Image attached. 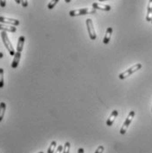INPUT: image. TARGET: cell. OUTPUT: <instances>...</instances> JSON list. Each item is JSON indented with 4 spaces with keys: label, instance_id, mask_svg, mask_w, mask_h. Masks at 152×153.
I'll return each mask as SVG.
<instances>
[{
    "label": "cell",
    "instance_id": "obj_1",
    "mask_svg": "<svg viewBox=\"0 0 152 153\" xmlns=\"http://www.w3.org/2000/svg\"><path fill=\"white\" fill-rule=\"evenodd\" d=\"M1 38H2V41H3L4 46L6 48V49L8 50L9 54H10L11 56H14L16 52L15 50H14V48H13V46L12 42H10V40H9V38H8V35H7L6 32L2 31V33H1Z\"/></svg>",
    "mask_w": 152,
    "mask_h": 153
},
{
    "label": "cell",
    "instance_id": "obj_2",
    "mask_svg": "<svg viewBox=\"0 0 152 153\" xmlns=\"http://www.w3.org/2000/svg\"><path fill=\"white\" fill-rule=\"evenodd\" d=\"M141 69H142V64H141V63H136V64H135L134 66L130 67L129 69H128V70H126L125 71L122 72V73L119 75V78H120V79H125V78H127L128 76H131L133 73L136 72L137 71H139V70H141Z\"/></svg>",
    "mask_w": 152,
    "mask_h": 153
},
{
    "label": "cell",
    "instance_id": "obj_3",
    "mask_svg": "<svg viewBox=\"0 0 152 153\" xmlns=\"http://www.w3.org/2000/svg\"><path fill=\"white\" fill-rule=\"evenodd\" d=\"M93 13H96V10L93 8H84V9H78V10H72L69 13L70 16H71V17L93 14Z\"/></svg>",
    "mask_w": 152,
    "mask_h": 153
},
{
    "label": "cell",
    "instance_id": "obj_4",
    "mask_svg": "<svg viewBox=\"0 0 152 153\" xmlns=\"http://www.w3.org/2000/svg\"><path fill=\"white\" fill-rule=\"evenodd\" d=\"M135 115H136V112H135V111H131V112L128 114V117H127L126 121L124 122L123 125H122V128H121V130H120L121 135H125V134L127 133V130H128V128L129 125H130L131 123H132V121H133V119H134Z\"/></svg>",
    "mask_w": 152,
    "mask_h": 153
},
{
    "label": "cell",
    "instance_id": "obj_5",
    "mask_svg": "<svg viewBox=\"0 0 152 153\" xmlns=\"http://www.w3.org/2000/svg\"><path fill=\"white\" fill-rule=\"evenodd\" d=\"M86 27H87V30H88V33H89L91 40L94 41L97 38V34H96V32H95L94 27H93V23H92V20L91 19H86Z\"/></svg>",
    "mask_w": 152,
    "mask_h": 153
},
{
    "label": "cell",
    "instance_id": "obj_6",
    "mask_svg": "<svg viewBox=\"0 0 152 153\" xmlns=\"http://www.w3.org/2000/svg\"><path fill=\"white\" fill-rule=\"evenodd\" d=\"M0 23L1 24H5V25H11V26H14L17 27L19 25V20L15 19H11V18H6V17H3L0 16Z\"/></svg>",
    "mask_w": 152,
    "mask_h": 153
},
{
    "label": "cell",
    "instance_id": "obj_7",
    "mask_svg": "<svg viewBox=\"0 0 152 153\" xmlns=\"http://www.w3.org/2000/svg\"><path fill=\"white\" fill-rule=\"evenodd\" d=\"M118 114H119V112H118L117 110H113V111L112 112V114H110L109 118L107 119V126H108V127L113 126V123H114V121H115L116 117L118 116Z\"/></svg>",
    "mask_w": 152,
    "mask_h": 153
},
{
    "label": "cell",
    "instance_id": "obj_8",
    "mask_svg": "<svg viewBox=\"0 0 152 153\" xmlns=\"http://www.w3.org/2000/svg\"><path fill=\"white\" fill-rule=\"evenodd\" d=\"M92 7L93 9L95 10H102V11H105V12H108L111 10V6L110 5H107V4H99V3H93L92 4Z\"/></svg>",
    "mask_w": 152,
    "mask_h": 153
},
{
    "label": "cell",
    "instance_id": "obj_9",
    "mask_svg": "<svg viewBox=\"0 0 152 153\" xmlns=\"http://www.w3.org/2000/svg\"><path fill=\"white\" fill-rule=\"evenodd\" d=\"M0 31H4V32H10V33H15L17 28L14 26L11 25H5V24H1L0 23Z\"/></svg>",
    "mask_w": 152,
    "mask_h": 153
},
{
    "label": "cell",
    "instance_id": "obj_10",
    "mask_svg": "<svg viewBox=\"0 0 152 153\" xmlns=\"http://www.w3.org/2000/svg\"><path fill=\"white\" fill-rule=\"evenodd\" d=\"M20 57H21V53L20 52H16L14 56H13V60L12 62V68L16 69L19 65V62L20 61Z\"/></svg>",
    "mask_w": 152,
    "mask_h": 153
},
{
    "label": "cell",
    "instance_id": "obj_11",
    "mask_svg": "<svg viewBox=\"0 0 152 153\" xmlns=\"http://www.w3.org/2000/svg\"><path fill=\"white\" fill-rule=\"evenodd\" d=\"M112 33H113V28L112 27H108L107 29V32H106L105 37L103 39V43L104 44H108L109 43L111 36H112Z\"/></svg>",
    "mask_w": 152,
    "mask_h": 153
},
{
    "label": "cell",
    "instance_id": "obj_12",
    "mask_svg": "<svg viewBox=\"0 0 152 153\" xmlns=\"http://www.w3.org/2000/svg\"><path fill=\"white\" fill-rule=\"evenodd\" d=\"M25 36H19V41H18V44H17V51L20 52L23 50V47H24V43H25Z\"/></svg>",
    "mask_w": 152,
    "mask_h": 153
},
{
    "label": "cell",
    "instance_id": "obj_13",
    "mask_svg": "<svg viewBox=\"0 0 152 153\" xmlns=\"http://www.w3.org/2000/svg\"><path fill=\"white\" fill-rule=\"evenodd\" d=\"M146 20L149 21V22L152 20V0L149 1V4H148V8H147Z\"/></svg>",
    "mask_w": 152,
    "mask_h": 153
},
{
    "label": "cell",
    "instance_id": "obj_14",
    "mask_svg": "<svg viewBox=\"0 0 152 153\" xmlns=\"http://www.w3.org/2000/svg\"><path fill=\"white\" fill-rule=\"evenodd\" d=\"M5 110H6V104L4 102H1L0 103V123L4 119Z\"/></svg>",
    "mask_w": 152,
    "mask_h": 153
},
{
    "label": "cell",
    "instance_id": "obj_15",
    "mask_svg": "<svg viewBox=\"0 0 152 153\" xmlns=\"http://www.w3.org/2000/svg\"><path fill=\"white\" fill-rule=\"evenodd\" d=\"M56 146H57V143H56V141H53V142H51V143H50V145H49V147H48V149H47V153H55Z\"/></svg>",
    "mask_w": 152,
    "mask_h": 153
},
{
    "label": "cell",
    "instance_id": "obj_16",
    "mask_svg": "<svg viewBox=\"0 0 152 153\" xmlns=\"http://www.w3.org/2000/svg\"><path fill=\"white\" fill-rule=\"evenodd\" d=\"M4 85V69L0 68V88H3Z\"/></svg>",
    "mask_w": 152,
    "mask_h": 153
},
{
    "label": "cell",
    "instance_id": "obj_17",
    "mask_svg": "<svg viewBox=\"0 0 152 153\" xmlns=\"http://www.w3.org/2000/svg\"><path fill=\"white\" fill-rule=\"evenodd\" d=\"M70 142H66L63 146L62 153H70Z\"/></svg>",
    "mask_w": 152,
    "mask_h": 153
},
{
    "label": "cell",
    "instance_id": "obj_18",
    "mask_svg": "<svg viewBox=\"0 0 152 153\" xmlns=\"http://www.w3.org/2000/svg\"><path fill=\"white\" fill-rule=\"evenodd\" d=\"M59 2V0H51L49 3H48V4H47V8L48 9H53L56 4H57V3Z\"/></svg>",
    "mask_w": 152,
    "mask_h": 153
},
{
    "label": "cell",
    "instance_id": "obj_19",
    "mask_svg": "<svg viewBox=\"0 0 152 153\" xmlns=\"http://www.w3.org/2000/svg\"><path fill=\"white\" fill-rule=\"evenodd\" d=\"M104 151H105V147H104L103 145H99V146L97 148V150L95 151V153H103L104 152Z\"/></svg>",
    "mask_w": 152,
    "mask_h": 153
},
{
    "label": "cell",
    "instance_id": "obj_20",
    "mask_svg": "<svg viewBox=\"0 0 152 153\" xmlns=\"http://www.w3.org/2000/svg\"><path fill=\"white\" fill-rule=\"evenodd\" d=\"M21 2V5L23 7H27L28 6V1L27 0H20Z\"/></svg>",
    "mask_w": 152,
    "mask_h": 153
},
{
    "label": "cell",
    "instance_id": "obj_21",
    "mask_svg": "<svg viewBox=\"0 0 152 153\" xmlns=\"http://www.w3.org/2000/svg\"><path fill=\"white\" fill-rule=\"evenodd\" d=\"M62 151H63V147H62V145H59V146L56 148V152L55 153H62Z\"/></svg>",
    "mask_w": 152,
    "mask_h": 153
},
{
    "label": "cell",
    "instance_id": "obj_22",
    "mask_svg": "<svg viewBox=\"0 0 152 153\" xmlns=\"http://www.w3.org/2000/svg\"><path fill=\"white\" fill-rule=\"evenodd\" d=\"M6 5V0H0V6L1 7H5Z\"/></svg>",
    "mask_w": 152,
    "mask_h": 153
},
{
    "label": "cell",
    "instance_id": "obj_23",
    "mask_svg": "<svg viewBox=\"0 0 152 153\" xmlns=\"http://www.w3.org/2000/svg\"><path fill=\"white\" fill-rule=\"evenodd\" d=\"M77 153H85V150L83 149V148H79L78 149V152Z\"/></svg>",
    "mask_w": 152,
    "mask_h": 153
},
{
    "label": "cell",
    "instance_id": "obj_24",
    "mask_svg": "<svg viewBox=\"0 0 152 153\" xmlns=\"http://www.w3.org/2000/svg\"><path fill=\"white\" fill-rule=\"evenodd\" d=\"M16 3L18 4H21V2H20V0H14Z\"/></svg>",
    "mask_w": 152,
    "mask_h": 153
},
{
    "label": "cell",
    "instance_id": "obj_25",
    "mask_svg": "<svg viewBox=\"0 0 152 153\" xmlns=\"http://www.w3.org/2000/svg\"><path fill=\"white\" fill-rule=\"evenodd\" d=\"M4 57V54L2 52H0V58H3Z\"/></svg>",
    "mask_w": 152,
    "mask_h": 153
},
{
    "label": "cell",
    "instance_id": "obj_26",
    "mask_svg": "<svg viewBox=\"0 0 152 153\" xmlns=\"http://www.w3.org/2000/svg\"><path fill=\"white\" fill-rule=\"evenodd\" d=\"M70 1H71V0H65V2H66V3H70Z\"/></svg>",
    "mask_w": 152,
    "mask_h": 153
},
{
    "label": "cell",
    "instance_id": "obj_27",
    "mask_svg": "<svg viewBox=\"0 0 152 153\" xmlns=\"http://www.w3.org/2000/svg\"><path fill=\"white\" fill-rule=\"evenodd\" d=\"M99 1H100V2H104V1H107V0H99Z\"/></svg>",
    "mask_w": 152,
    "mask_h": 153
},
{
    "label": "cell",
    "instance_id": "obj_28",
    "mask_svg": "<svg viewBox=\"0 0 152 153\" xmlns=\"http://www.w3.org/2000/svg\"><path fill=\"white\" fill-rule=\"evenodd\" d=\"M38 153H44V152H38Z\"/></svg>",
    "mask_w": 152,
    "mask_h": 153
},
{
    "label": "cell",
    "instance_id": "obj_29",
    "mask_svg": "<svg viewBox=\"0 0 152 153\" xmlns=\"http://www.w3.org/2000/svg\"><path fill=\"white\" fill-rule=\"evenodd\" d=\"M151 23H152V20H151Z\"/></svg>",
    "mask_w": 152,
    "mask_h": 153
}]
</instances>
